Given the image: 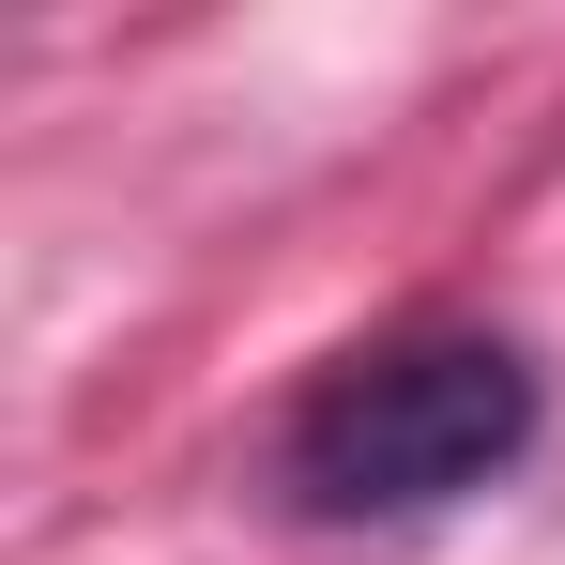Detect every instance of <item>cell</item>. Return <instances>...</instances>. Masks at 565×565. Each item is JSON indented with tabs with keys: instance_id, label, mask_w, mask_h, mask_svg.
Returning <instances> with one entry per match:
<instances>
[{
	"instance_id": "6da1fadb",
	"label": "cell",
	"mask_w": 565,
	"mask_h": 565,
	"mask_svg": "<svg viewBox=\"0 0 565 565\" xmlns=\"http://www.w3.org/2000/svg\"><path fill=\"white\" fill-rule=\"evenodd\" d=\"M535 428H551V382L520 337H397L290 413L276 489L306 520H444L535 459Z\"/></svg>"
}]
</instances>
